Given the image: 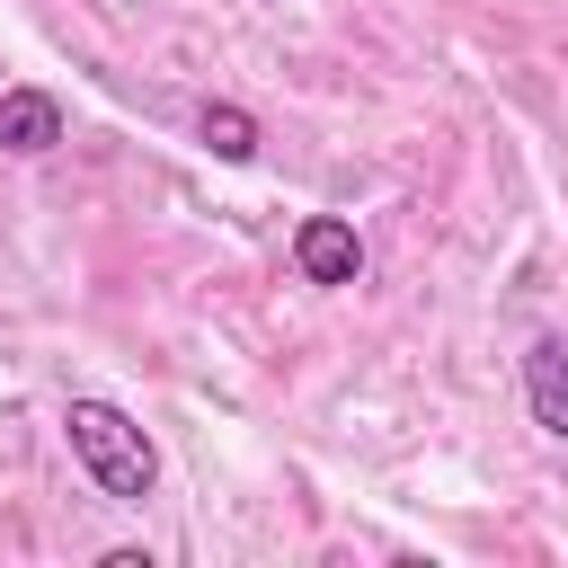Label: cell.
I'll return each instance as SVG.
<instances>
[{
    "mask_svg": "<svg viewBox=\"0 0 568 568\" xmlns=\"http://www.w3.org/2000/svg\"><path fill=\"white\" fill-rule=\"evenodd\" d=\"M293 266H302V284H355V275H364V240H355V222L311 213V222L293 231Z\"/></svg>",
    "mask_w": 568,
    "mask_h": 568,
    "instance_id": "obj_2",
    "label": "cell"
},
{
    "mask_svg": "<svg viewBox=\"0 0 568 568\" xmlns=\"http://www.w3.org/2000/svg\"><path fill=\"white\" fill-rule=\"evenodd\" d=\"M62 435H71V453H80V470H89L115 506H142V497H151L160 453H151V435H142L115 399H71V408H62Z\"/></svg>",
    "mask_w": 568,
    "mask_h": 568,
    "instance_id": "obj_1",
    "label": "cell"
},
{
    "mask_svg": "<svg viewBox=\"0 0 568 568\" xmlns=\"http://www.w3.org/2000/svg\"><path fill=\"white\" fill-rule=\"evenodd\" d=\"M195 133L213 142V160H257V124H248V106H222V98H213V106L195 115Z\"/></svg>",
    "mask_w": 568,
    "mask_h": 568,
    "instance_id": "obj_5",
    "label": "cell"
},
{
    "mask_svg": "<svg viewBox=\"0 0 568 568\" xmlns=\"http://www.w3.org/2000/svg\"><path fill=\"white\" fill-rule=\"evenodd\" d=\"M524 399H532V426L568 444V337H532V355H524Z\"/></svg>",
    "mask_w": 568,
    "mask_h": 568,
    "instance_id": "obj_4",
    "label": "cell"
},
{
    "mask_svg": "<svg viewBox=\"0 0 568 568\" xmlns=\"http://www.w3.org/2000/svg\"><path fill=\"white\" fill-rule=\"evenodd\" d=\"M53 142H62V98L53 89H0V151L36 160Z\"/></svg>",
    "mask_w": 568,
    "mask_h": 568,
    "instance_id": "obj_3",
    "label": "cell"
}]
</instances>
